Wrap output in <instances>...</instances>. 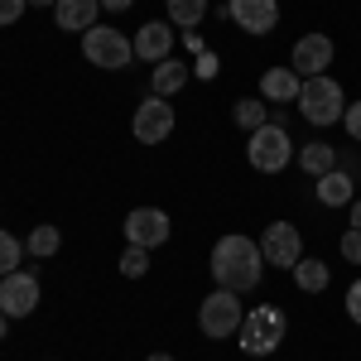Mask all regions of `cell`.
Instances as JSON below:
<instances>
[{"instance_id": "obj_1", "label": "cell", "mask_w": 361, "mask_h": 361, "mask_svg": "<svg viewBox=\"0 0 361 361\" xmlns=\"http://www.w3.org/2000/svg\"><path fill=\"white\" fill-rule=\"evenodd\" d=\"M265 275V255H260V241H250L241 231L222 236L212 246V279L217 289H231V294H250Z\"/></svg>"}, {"instance_id": "obj_2", "label": "cell", "mask_w": 361, "mask_h": 361, "mask_svg": "<svg viewBox=\"0 0 361 361\" xmlns=\"http://www.w3.org/2000/svg\"><path fill=\"white\" fill-rule=\"evenodd\" d=\"M299 116H304L308 126H318V130H328V126H337L342 121V111H347V92H342V82L337 78H304V87H299Z\"/></svg>"}, {"instance_id": "obj_3", "label": "cell", "mask_w": 361, "mask_h": 361, "mask_svg": "<svg viewBox=\"0 0 361 361\" xmlns=\"http://www.w3.org/2000/svg\"><path fill=\"white\" fill-rule=\"evenodd\" d=\"M284 333H289V318H284V308L260 304V308H250L246 318H241V328H236V342H241V352H246V357H270V352H279Z\"/></svg>"}, {"instance_id": "obj_4", "label": "cell", "mask_w": 361, "mask_h": 361, "mask_svg": "<svg viewBox=\"0 0 361 361\" xmlns=\"http://www.w3.org/2000/svg\"><path fill=\"white\" fill-rule=\"evenodd\" d=\"M246 159H250L255 173H284V169H289V159H294V140H289V130H284V121H270V126L250 130Z\"/></svg>"}, {"instance_id": "obj_5", "label": "cell", "mask_w": 361, "mask_h": 361, "mask_svg": "<svg viewBox=\"0 0 361 361\" xmlns=\"http://www.w3.org/2000/svg\"><path fill=\"white\" fill-rule=\"evenodd\" d=\"M241 318H246V308H241V294H231V289H212V294L202 299V308H197V328H202L207 342L236 337Z\"/></svg>"}, {"instance_id": "obj_6", "label": "cell", "mask_w": 361, "mask_h": 361, "mask_svg": "<svg viewBox=\"0 0 361 361\" xmlns=\"http://www.w3.org/2000/svg\"><path fill=\"white\" fill-rule=\"evenodd\" d=\"M82 58L92 68H106V73H121V68H130V58H135V44L111 25H97L82 34Z\"/></svg>"}, {"instance_id": "obj_7", "label": "cell", "mask_w": 361, "mask_h": 361, "mask_svg": "<svg viewBox=\"0 0 361 361\" xmlns=\"http://www.w3.org/2000/svg\"><path fill=\"white\" fill-rule=\"evenodd\" d=\"M173 126H178V116H173V106H169V97H145L135 106V121H130V135L140 140V145H164L169 135H173Z\"/></svg>"}, {"instance_id": "obj_8", "label": "cell", "mask_w": 361, "mask_h": 361, "mask_svg": "<svg viewBox=\"0 0 361 361\" xmlns=\"http://www.w3.org/2000/svg\"><path fill=\"white\" fill-rule=\"evenodd\" d=\"M121 231H126V246L154 250L173 236V222H169V212H159V207H130L126 222H121Z\"/></svg>"}, {"instance_id": "obj_9", "label": "cell", "mask_w": 361, "mask_h": 361, "mask_svg": "<svg viewBox=\"0 0 361 361\" xmlns=\"http://www.w3.org/2000/svg\"><path fill=\"white\" fill-rule=\"evenodd\" d=\"M260 255H265V265H275V270H294V265L304 260V236H299V226L294 222H270L265 236H260Z\"/></svg>"}, {"instance_id": "obj_10", "label": "cell", "mask_w": 361, "mask_h": 361, "mask_svg": "<svg viewBox=\"0 0 361 361\" xmlns=\"http://www.w3.org/2000/svg\"><path fill=\"white\" fill-rule=\"evenodd\" d=\"M44 299V289H39V275L34 270H15V275H0V313H10V318H29L34 308Z\"/></svg>"}, {"instance_id": "obj_11", "label": "cell", "mask_w": 361, "mask_h": 361, "mask_svg": "<svg viewBox=\"0 0 361 361\" xmlns=\"http://www.w3.org/2000/svg\"><path fill=\"white\" fill-rule=\"evenodd\" d=\"M337 58V44L328 34H304L299 44H294V54H289V68L299 73V78H323L328 68H333Z\"/></svg>"}, {"instance_id": "obj_12", "label": "cell", "mask_w": 361, "mask_h": 361, "mask_svg": "<svg viewBox=\"0 0 361 361\" xmlns=\"http://www.w3.org/2000/svg\"><path fill=\"white\" fill-rule=\"evenodd\" d=\"M226 20L246 34H270L279 25V0H226Z\"/></svg>"}, {"instance_id": "obj_13", "label": "cell", "mask_w": 361, "mask_h": 361, "mask_svg": "<svg viewBox=\"0 0 361 361\" xmlns=\"http://www.w3.org/2000/svg\"><path fill=\"white\" fill-rule=\"evenodd\" d=\"M135 58L140 63H164V58H173V29H169V20H149V25H140L135 29Z\"/></svg>"}, {"instance_id": "obj_14", "label": "cell", "mask_w": 361, "mask_h": 361, "mask_svg": "<svg viewBox=\"0 0 361 361\" xmlns=\"http://www.w3.org/2000/svg\"><path fill=\"white\" fill-rule=\"evenodd\" d=\"M299 87H304V78H299L294 68H265V73H260V102H270V106H294V102H299Z\"/></svg>"}, {"instance_id": "obj_15", "label": "cell", "mask_w": 361, "mask_h": 361, "mask_svg": "<svg viewBox=\"0 0 361 361\" xmlns=\"http://www.w3.org/2000/svg\"><path fill=\"white\" fill-rule=\"evenodd\" d=\"M54 25L68 34H87L102 25V0H58L54 5Z\"/></svg>"}, {"instance_id": "obj_16", "label": "cell", "mask_w": 361, "mask_h": 361, "mask_svg": "<svg viewBox=\"0 0 361 361\" xmlns=\"http://www.w3.org/2000/svg\"><path fill=\"white\" fill-rule=\"evenodd\" d=\"M313 183H318V202H323V207H352V202H357V178H352L347 169H333V173L313 178Z\"/></svg>"}, {"instance_id": "obj_17", "label": "cell", "mask_w": 361, "mask_h": 361, "mask_svg": "<svg viewBox=\"0 0 361 361\" xmlns=\"http://www.w3.org/2000/svg\"><path fill=\"white\" fill-rule=\"evenodd\" d=\"M188 78H193V68H188V63L164 58V63L154 68V78H149V92H154V97H173V92H183V87H188Z\"/></svg>"}, {"instance_id": "obj_18", "label": "cell", "mask_w": 361, "mask_h": 361, "mask_svg": "<svg viewBox=\"0 0 361 361\" xmlns=\"http://www.w3.org/2000/svg\"><path fill=\"white\" fill-rule=\"evenodd\" d=\"M299 169H304L308 178H323V173H333V169H337V149L328 145V140H313V145L299 149Z\"/></svg>"}, {"instance_id": "obj_19", "label": "cell", "mask_w": 361, "mask_h": 361, "mask_svg": "<svg viewBox=\"0 0 361 361\" xmlns=\"http://www.w3.org/2000/svg\"><path fill=\"white\" fill-rule=\"evenodd\" d=\"M294 284H299V294H323V289H328V284H333V270H328V265H323V260H299V265H294Z\"/></svg>"}, {"instance_id": "obj_20", "label": "cell", "mask_w": 361, "mask_h": 361, "mask_svg": "<svg viewBox=\"0 0 361 361\" xmlns=\"http://www.w3.org/2000/svg\"><path fill=\"white\" fill-rule=\"evenodd\" d=\"M25 250L34 255V260H54L58 250H63V231H58V226H49V222H39L34 231H29Z\"/></svg>"}, {"instance_id": "obj_21", "label": "cell", "mask_w": 361, "mask_h": 361, "mask_svg": "<svg viewBox=\"0 0 361 361\" xmlns=\"http://www.w3.org/2000/svg\"><path fill=\"white\" fill-rule=\"evenodd\" d=\"M164 5H169V25L173 29H188L193 34L207 20V0H164Z\"/></svg>"}, {"instance_id": "obj_22", "label": "cell", "mask_w": 361, "mask_h": 361, "mask_svg": "<svg viewBox=\"0 0 361 361\" xmlns=\"http://www.w3.org/2000/svg\"><path fill=\"white\" fill-rule=\"evenodd\" d=\"M231 121H236L241 130H260V126H270V102H260V97H241V102L231 106Z\"/></svg>"}, {"instance_id": "obj_23", "label": "cell", "mask_w": 361, "mask_h": 361, "mask_svg": "<svg viewBox=\"0 0 361 361\" xmlns=\"http://www.w3.org/2000/svg\"><path fill=\"white\" fill-rule=\"evenodd\" d=\"M116 270H121L126 279H145V275H149V250H145V246H126V250H121V260H116Z\"/></svg>"}, {"instance_id": "obj_24", "label": "cell", "mask_w": 361, "mask_h": 361, "mask_svg": "<svg viewBox=\"0 0 361 361\" xmlns=\"http://www.w3.org/2000/svg\"><path fill=\"white\" fill-rule=\"evenodd\" d=\"M20 260H25V241L15 231H0V275H15Z\"/></svg>"}, {"instance_id": "obj_25", "label": "cell", "mask_w": 361, "mask_h": 361, "mask_svg": "<svg viewBox=\"0 0 361 361\" xmlns=\"http://www.w3.org/2000/svg\"><path fill=\"white\" fill-rule=\"evenodd\" d=\"M337 250H342V260H347V265H361V231H357V226H347V231H342Z\"/></svg>"}, {"instance_id": "obj_26", "label": "cell", "mask_w": 361, "mask_h": 361, "mask_svg": "<svg viewBox=\"0 0 361 361\" xmlns=\"http://www.w3.org/2000/svg\"><path fill=\"white\" fill-rule=\"evenodd\" d=\"M29 10V0H0V29L5 25H20V15Z\"/></svg>"}, {"instance_id": "obj_27", "label": "cell", "mask_w": 361, "mask_h": 361, "mask_svg": "<svg viewBox=\"0 0 361 361\" xmlns=\"http://www.w3.org/2000/svg\"><path fill=\"white\" fill-rule=\"evenodd\" d=\"M342 126H347V135L361 145V102H347V111H342Z\"/></svg>"}, {"instance_id": "obj_28", "label": "cell", "mask_w": 361, "mask_h": 361, "mask_svg": "<svg viewBox=\"0 0 361 361\" xmlns=\"http://www.w3.org/2000/svg\"><path fill=\"white\" fill-rule=\"evenodd\" d=\"M193 73H197V78H207V82H212V78L222 73V68H217V54H207V49H202V54H197V63H193Z\"/></svg>"}, {"instance_id": "obj_29", "label": "cell", "mask_w": 361, "mask_h": 361, "mask_svg": "<svg viewBox=\"0 0 361 361\" xmlns=\"http://www.w3.org/2000/svg\"><path fill=\"white\" fill-rule=\"evenodd\" d=\"M347 318H352V323H361V279L347 289Z\"/></svg>"}, {"instance_id": "obj_30", "label": "cell", "mask_w": 361, "mask_h": 361, "mask_svg": "<svg viewBox=\"0 0 361 361\" xmlns=\"http://www.w3.org/2000/svg\"><path fill=\"white\" fill-rule=\"evenodd\" d=\"M135 0H102V10H130Z\"/></svg>"}, {"instance_id": "obj_31", "label": "cell", "mask_w": 361, "mask_h": 361, "mask_svg": "<svg viewBox=\"0 0 361 361\" xmlns=\"http://www.w3.org/2000/svg\"><path fill=\"white\" fill-rule=\"evenodd\" d=\"M352 226H357V231H361V197H357V202H352Z\"/></svg>"}, {"instance_id": "obj_32", "label": "cell", "mask_w": 361, "mask_h": 361, "mask_svg": "<svg viewBox=\"0 0 361 361\" xmlns=\"http://www.w3.org/2000/svg\"><path fill=\"white\" fill-rule=\"evenodd\" d=\"M10 323H15V318H10V313H0V337L10 333Z\"/></svg>"}, {"instance_id": "obj_33", "label": "cell", "mask_w": 361, "mask_h": 361, "mask_svg": "<svg viewBox=\"0 0 361 361\" xmlns=\"http://www.w3.org/2000/svg\"><path fill=\"white\" fill-rule=\"evenodd\" d=\"M29 5H34V10H49V5H58V0H29Z\"/></svg>"}, {"instance_id": "obj_34", "label": "cell", "mask_w": 361, "mask_h": 361, "mask_svg": "<svg viewBox=\"0 0 361 361\" xmlns=\"http://www.w3.org/2000/svg\"><path fill=\"white\" fill-rule=\"evenodd\" d=\"M145 361H173V357H169V352H154V357H145Z\"/></svg>"}]
</instances>
